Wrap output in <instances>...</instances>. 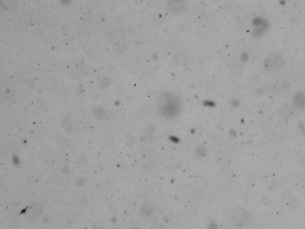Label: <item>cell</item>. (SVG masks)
<instances>
[{
	"mask_svg": "<svg viewBox=\"0 0 305 229\" xmlns=\"http://www.w3.org/2000/svg\"><path fill=\"white\" fill-rule=\"evenodd\" d=\"M180 100L175 96L168 95L158 104V112L166 119H173L178 116L180 110Z\"/></svg>",
	"mask_w": 305,
	"mask_h": 229,
	"instance_id": "obj_1",
	"label": "cell"
},
{
	"mask_svg": "<svg viewBox=\"0 0 305 229\" xmlns=\"http://www.w3.org/2000/svg\"><path fill=\"white\" fill-rule=\"evenodd\" d=\"M228 216L230 221L236 226L245 227L250 224V213L240 206L233 207L230 210Z\"/></svg>",
	"mask_w": 305,
	"mask_h": 229,
	"instance_id": "obj_2",
	"label": "cell"
},
{
	"mask_svg": "<svg viewBox=\"0 0 305 229\" xmlns=\"http://www.w3.org/2000/svg\"><path fill=\"white\" fill-rule=\"evenodd\" d=\"M284 58L278 52H272L268 56L264 62L267 72L272 75L280 72L284 68Z\"/></svg>",
	"mask_w": 305,
	"mask_h": 229,
	"instance_id": "obj_3",
	"label": "cell"
},
{
	"mask_svg": "<svg viewBox=\"0 0 305 229\" xmlns=\"http://www.w3.org/2000/svg\"><path fill=\"white\" fill-rule=\"evenodd\" d=\"M296 109L294 105L284 104L280 108L278 111L279 116L284 120H290L294 118L296 114Z\"/></svg>",
	"mask_w": 305,
	"mask_h": 229,
	"instance_id": "obj_4",
	"label": "cell"
},
{
	"mask_svg": "<svg viewBox=\"0 0 305 229\" xmlns=\"http://www.w3.org/2000/svg\"><path fill=\"white\" fill-rule=\"evenodd\" d=\"M292 104L297 110L305 109V92H300L294 96Z\"/></svg>",
	"mask_w": 305,
	"mask_h": 229,
	"instance_id": "obj_5",
	"label": "cell"
},
{
	"mask_svg": "<svg viewBox=\"0 0 305 229\" xmlns=\"http://www.w3.org/2000/svg\"><path fill=\"white\" fill-rule=\"evenodd\" d=\"M154 212V206L150 203H144L140 207L139 214L142 218L146 220L150 218Z\"/></svg>",
	"mask_w": 305,
	"mask_h": 229,
	"instance_id": "obj_6",
	"label": "cell"
},
{
	"mask_svg": "<svg viewBox=\"0 0 305 229\" xmlns=\"http://www.w3.org/2000/svg\"><path fill=\"white\" fill-rule=\"evenodd\" d=\"M93 113H94V116L99 120L102 119L105 114L104 110L99 106L95 108L94 110H93Z\"/></svg>",
	"mask_w": 305,
	"mask_h": 229,
	"instance_id": "obj_7",
	"label": "cell"
},
{
	"mask_svg": "<svg viewBox=\"0 0 305 229\" xmlns=\"http://www.w3.org/2000/svg\"><path fill=\"white\" fill-rule=\"evenodd\" d=\"M62 126L65 130L67 132H70L72 130V124L70 120H64L63 123H62Z\"/></svg>",
	"mask_w": 305,
	"mask_h": 229,
	"instance_id": "obj_8",
	"label": "cell"
}]
</instances>
